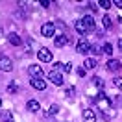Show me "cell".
Segmentation results:
<instances>
[{"label":"cell","instance_id":"1","mask_svg":"<svg viewBox=\"0 0 122 122\" xmlns=\"http://www.w3.org/2000/svg\"><path fill=\"white\" fill-rule=\"evenodd\" d=\"M48 80H50L54 85H63V81H65V80H63V74H61L59 70H56V69L48 72Z\"/></svg>","mask_w":122,"mask_h":122},{"label":"cell","instance_id":"2","mask_svg":"<svg viewBox=\"0 0 122 122\" xmlns=\"http://www.w3.org/2000/svg\"><path fill=\"white\" fill-rule=\"evenodd\" d=\"M41 33H43L45 37H54V35H56V24L54 22H45L41 26Z\"/></svg>","mask_w":122,"mask_h":122},{"label":"cell","instance_id":"3","mask_svg":"<svg viewBox=\"0 0 122 122\" xmlns=\"http://www.w3.org/2000/svg\"><path fill=\"white\" fill-rule=\"evenodd\" d=\"M0 70L2 72H11L13 70V61L6 56H0Z\"/></svg>","mask_w":122,"mask_h":122},{"label":"cell","instance_id":"4","mask_svg":"<svg viewBox=\"0 0 122 122\" xmlns=\"http://www.w3.org/2000/svg\"><path fill=\"white\" fill-rule=\"evenodd\" d=\"M37 57H39V61H43V63H50V61H52V52H50L48 48H41L37 52Z\"/></svg>","mask_w":122,"mask_h":122},{"label":"cell","instance_id":"5","mask_svg":"<svg viewBox=\"0 0 122 122\" xmlns=\"http://www.w3.org/2000/svg\"><path fill=\"white\" fill-rule=\"evenodd\" d=\"M28 74H30L31 78H45V72H43V69L39 67V65H31L30 69H28Z\"/></svg>","mask_w":122,"mask_h":122},{"label":"cell","instance_id":"6","mask_svg":"<svg viewBox=\"0 0 122 122\" xmlns=\"http://www.w3.org/2000/svg\"><path fill=\"white\" fill-rule=\"evenodd\" d=\"M76 50H78V54H87V52H89V43H87V39H85V37H81L80 41H78Z\"/></svg>","mask_w":122,"mask_h":122},{"label":"cell","instance_id":"7","mask_svg":"<svg viewBox=\"0 0 122 122\" xmlns=\"http://www.w3.org/2000/svg\"><path fill=\"white\" fill-rule=\"evenodd\" d=\"M30 83H31V87L37 89V91H43V89L46 87V81H45V80H41V78H31Z\"/></svg>","mask_w":122,"mask_h":122},{"label":"cell","instance_id":"8","mask_svg":"<svg viewBox=\"0 0 122 122\" xmlns=\"http://www.w3.org/2000/svg\"><path fill=\"white\" fill-rule=\"evenodd\" d=\"M67 43H69V37H67V33H61V35H56V39H54V45L57 46V48L65 46Z\"/></svg>","mask_w":122,"mask_h":122},{"label":"cell","instance_id":"9","mask_svg":"<svg viewBox=\"0 0 122 122\" xmlns=\"http://www.w3.org/2000/svg\"><path fill=\"white\" fill-rule=\"evenodd\" d=\"M8 41L13 46H20V43H22V39H20V35H19L17 31H11V33H9V35H8Z\"/></svg>","mask_w":122,"mask_h":122},{"label":"cell","instance_id":"10","mask_svg":"<svg viewBox=\"0 0 122 122\" xmlns=\"http://www.w3.org/2000/svg\"><path fill=\"white\" fill-rule=\"evenodd\" d=\"M81 22H83L85 30H92V28H94V19H92V15H85L83 19H81Z\"/></svg>","mask_w":122,"mask_h":122},{"label":"cell","instance_id":"11","mask_svg":"<svg viewBox=\"0 0 122 122\" xmlns=\"http://www.w3.org/2000/svg\"><path fill=\"white\" fill-rule=\"evenodd\" d=\"M83 120L85 122H96V115L92 109H83Z\"/></svg>","mask_w":122,"mask_h":122},{"label":"cell","instance_id":"12","mask_svg":"<svg viewBox=\"0 0 122 122\" xmlns=\"http://www.w3.org/2000/svg\"><path fill=\"white\" fill-rule=\"evenodd\" d=\"M0 120H2V122H13V115H11V111L2 109V111H0Z\"/></svg>","mask_w":122,"mask_h":122},{"label":"cell","instance_id":"13","mask_svg":"<svg viewBox=\"0 0 122 122\" xmlns=\"http://www.w3.org/2000/svg\"><path fill=\"white\" fill-rule=\"evenodd\" d=\"M120 61H117V59H109V63H107V69L111 70V72H117V70H120Z\"/></svg>","mask_w":122,"mask_h":122},{"label":"cell","instance_id":"14","mask_svg":"<svg viewBox=\"0 0 122 122\" xmlns=\"http://www.w3.org/2000/svg\"><path fill=\"white\" fill-rule=\"evenodd\" d=\"M26 107H28V111H31V113H37L39 111V102L37 100H28Z\"/></svg>","mask_w":122,"mask_h":122},{"label":"cell","instance_id":"15","mask_svg":"<svg viewBox=\"0 0 122 122\" xmlns=\"http://www.w3.org/2000/svg\"><path fill=\"white\" fill-rule=\"evenodd\" d=\"M83 65H85V69H89V70H92V69H96V67H98V63H96L94 57H87Z\"/></svg>","mask_w":122,"mask_h":122},{"label":"cell","instance_id":"16","mask_svg":"<svg viewBox=\"0 0 122 122\" xmlns=\"http://www.w3.org/2000/svg\"><path fill=\"white\" fill-rule=\"evenodd\" d=\"M76 30L80 31V35H81V37H85V26H83V22H81V20H76Z\"/></svg>","mask_w":122,"mask_h":122},{"label":"cell","instance_id":"17","mask_svg":"<svg viewBox=\"0 0 122 122\" xmlns=\"http://www.w3.org/2000/svg\"><path fill=\"white\" fill-rule=\"evenodd\" d=\"M89 52H92L94 56H100V54H102V48H100L98 45H89Z\"/></svg>","mask_w":122,"mask_h":122},{"label":"cell","instance_id":"18","mask_svg":"<svg viewBox=\"0 0 122 122\" xmlns=\"http://www.w3.org/2000/svg\"><path fill=\"white\" fill-rule=\"evenodd\" d=\"M102 24H104V28H106V30H109V28H111V26H113V22H111V17H104V19H102Z\"/></svg>","mask_w":122,"mask_h":122},{"label":"cell","instance_id":"19","mask_svg":"<svg viewBox=\"0 0 122 122\" xmlns=\"http://www.w3.org/2000/svg\"><path fill=\"white\" fill-rule=\"evenodd\" d=\"M102 52L107 54V56H111V54H113V46H111V43H106V45L102 46Z\"/></svg>","mask_w":122,"mask_h":122},{"label":"cell","instance_id":"20","mask_svg":"<svg viewBox=\"0 0 122 122\" xmlns=\"http://www.w3.org/2000/svg\"><path fill=\"white\" fill-rule=\"evenodd\" d=\"M92 83L96 85L98 89H102V87H104V81H102V78H100V76H94V78H92Z\"/></svg>","mask_w":122,"mask_h":122},{"label":"cell","instance_id":"21","mask_svg":"<svg viewBox=\"0 0 122 122\" xmlns=\"http://www.w3.org/2000/svg\"><path fill=\"white\" fill-rule=\"evenodd\" d=\"M48 113H50V115H57V113H59V106H57V104H52Z\"/></svg>","mask_w":122,"mask_h":122},{"label":"cell","instance_id":"22","mask_svg":"<svg viewBox=\"0 0 122 122\" xmlns=\"http://www.w3.org/2000/svg\"><path fill=\"white\" fill-rule=\"evenodd\" d=\"M98 6H102L104 9H107V8H111V2H109V0H100Z\"/></svg>","mask_w":122,"mask_h":122},{"label":"cell","instance_id":"23","mask_svg":"<svg viewBox=\"0 0 122 122\" xmlns=\"http://www.w3.org/2000/svg\"><path fill=\"white\" fill-rule=\"evenodd\" d=\"M63 72H72V63H63Z\"/></svg>","mask_w":122,"mask_h":122},{"label":"cell","instance_id":"24","mask_svg":"<svg viewBox=\"0 0 122 122\" xmlns=\"http://www.w3.org/2000/svg\"><path fill=\"white\" fill-rule=\"evenodd\" d=\"M113 83H115V87H117V89H120V91H122V78H115Z\"/></svg>","mask_w":122,"mask_h":122},{"label":"cell","instance_id":"25","mask_svg":"<svg viewBox=\"0 0 122 122\" xmlns=\"http://www.w3.org/2000/svg\"><path fill=\"white\" fill-rule=\"evenodd\" d=\"M74 92H76V89H74V87H69V89H67V96L72 98V96H74Z\"/></svg>","mask_w":122,"mask_h":122},{"label":"cell","instance_id":"26","mask_svg":"<svg viewBox=\"0 0 122 122\" xmlns=\"http://www.w3.org/2000/svg\"><path fill=\"white\" fill-rule=\"evenodd\" d=\"M76 72H78V76H81V78L85 76V69H83V67H78V69H76Z\"/></svg>","mask_w":122,"mask_h":122},{"label":"cell","instance_id":"27","mask_svg":"<svg viewBox=\"0 0 122 122\" xmlns=\"http://www.w3.org/2000/svg\"><path fill=\"white\" fill-rule=\"evenodd\" d=\"M17 91V85L15 83H9V87H8V92H15Z\"/></svg>","mask_w":122,"mask_h":122},{"label":"cell","instance_id":"28","mask_svg":"<svg viewBox=\"0 0 122 122\" xmlns=\"http://www.w3.org/2000/svg\"><path fill=\"white\" fill-rule=\"evenodd\" d=\"M50 4H52V2H50V0H41V6H43V8H48V6H50Z\"/></svg>","mask_w":122,"mask_h":122},{"label":"cell","instance_id":"29","mask_svg":"<svg viewBox=\"0 0 122 122\" xmlns=\"http://www.w3.org/2000/svg\"><path fill=\"white\" fill-rule=\"evenodd\" d=\"M113 4H115V6H117V8H122V0H115Z\"/></svg>","mask_w":122,"mask_h":122},{"label":"cell","instance_id":"30","mask_svg":"<svg viewBox=\"0 0 122 122\" xmlns=\"http://www.w3.org/2000/svg\"><path fill=\"white\" fill-rule=\"evenodd\" d=\"M87 6H89V8H91V11H96V8H98V6H96V4H87Z\"/></svg>","mask_w":122,"mask_h":122},{"label":"cell","instance_id":"31","mask_svg":"<svg viewBox=\"0 0 122 122\" xmlns=\"http://www.w3.org/2000/svg\"><path fill=\"white\" fill-rule=\"evenodd\" d=\"M118 50H120V52H122V37L118 39Z\"/></svg>","mask_w":122,"mask_h":122},{"label":"cell","instance_id":"32","mask_svg":"<svg viewBox=\"0 0 122 122\" xmlns=\"http://www.w3.org/2000/svg\"><path fill=\"white\" fill-rule=\"evenodd\" d=\"M0 107H2V98H0ZM0 111H2V109H0Z\"/></svg>","mask_w":122,"mask_h":122}]
</instances>
